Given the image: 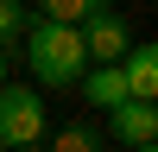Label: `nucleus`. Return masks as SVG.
Instances as JSON below:
<instances>
[{
    "mask_svg": "<svg viewBox=\"0 0 158 152\" xmlns=\"http://www.w3.org/2000/svg\"><path fill=\"white\" fill-rule=\"evenodd\" d=\"M76 32H82V57H89V63H120L127 44H133V32H127V19H120L114 6L95 13L89 25H76Z\"/></svg>",
    "mask_w": 158,
    "mask_h": 152,
    "instance_id": "obj_3",
    "label": "nucleus"
},
{
    "mask_svg": "<svg viewBox=\"0 0 158 152\" xmlns=\"http://www.w3.org/2000/svg\"><path fill=\"white\" fill-rule=\"evenodd\" d=\"M133 152H158V146H133Z\"/></svg>",
    "mask_w": 158,
    "mask_h": 152,
    "instance_id": "obj_12",
    "label": "nucleus"
},
{
    "mask_svg": "<svg viewBox=\"0 0 158 152\" xmlns=\"http://www.w3.org/2000/svg\"><path fill=\"white\" fill-rule=\"evenodd\" d=\"M38 6V19H51V25H89L95 13H108L114 0H32Z\"/></svg>",
    "mask_w": 158,
    "mask_h": 152,
    "instance_id": "obj_7",
    "label": "nucleus"
},
{
    "mask_svg": "<svg viewBox=\"0 0 158 152\" xmlns=\"http://www.w3.org/2000/svg\"><path fill=\"white\" fill-rule=\"evenodd\" d=\"M25 70H32L44 89H76V82H82V70H89L82 32H76V25L32 19V32H25Z\"/></svg>",
    "mask_w": 158,
    "mask_h": 152,
    "instance_id": "obj_1",
    "label": "nucleus"
},
{
    "mask_svg": "<svg viewBox=\"0 0 158 152\" xmlns=\"http://www.w3.org/2000/svg\"><path fill=\"white\" fill-rule=\"evenodd\" d=\"M101 139H120L127 152L152 146L158 139V101H120V108H108V133Z\"/></svg>",
    "mask_w": 158,
    "mask_h": 152,
    "instance_id": "obj_4",
    "label": "nucleus"
},
{
    "mask_svg": "<svg viewBox=\"0 0 158 152\" xmlns=\"http://www.w3.org/2000/svg\"><path fill=\"white\" fill-rule=\"evenodd\" d=\"M0 82H6V51H0Z\"/></svg>",
    "mask_w": 158,
    "mask_h": 152,
    "instance_id": "obj_11",
    "label": "nucleus"
},
{
    "mask_svg": "<svg viewBox=\"0 0 158 152\" xmlns=\"http://www.w3.org/2000/svg\"><path fill=\"white\" fill-rule=\"evenodd\" d=\"M38 13L25 6V0H0V51H19V38L32 32Z\"/></svg>",
    "mask_w": 158,
    "mask_h": 152,
    "instance_id": "obj_8",
    "label": "nucleus"
},
{
    "mask_svg": "<svg viewBox=\"0 0 158 152\" xmlns=\"http://www.w3.org/2000/svg\"><path fill=\"white\" fill-rule=\"evenodd\" d=\"M0 152H6V146H0Z\"/></svg>",
    "mask_w": 158,
    "mask_h": 152,
    "instance_id": "obj_13",
    "label": "nucleus"
},
{
    "mask_svg": "<svg viewBox=\"0 0 158 152\" xmlns=\"http://www.w3.org/2000/svg\"><path fill=\"white\" fill-rule=\"evenodd\" d=\"M76 89H82V101H89V108H101V114L127 101V76H120V63H89Z\"/></svg>",
    "mask_w": 158,
    "mask_h": 152,
    "instance_id": "obj_6",
    "label": "nucleus"
},
{
    "mask_svg": "<svg viewBox=\"0 0 158 152\" xmlns=\"http://www.w3.org/2000/svg\"><path fill=\"white\" fill-rule=\"evenodd\" d=\"M0 146H44V101H38V89L0 82Z\"/></svg>",
    "mask_w": 158,
    "mask_h": 152,
    "instance_id": "obj_2",
    "label": "nucleus"
},
{
    "mask_svg": "<svg viewBox=\"0 0 158 152\" xmlns=\"http://www.w3.org/2000/svg\"><path fill=\"white\" fill-rule=\"evenodd\" d=\"M44 152H101V127H89V120H70L57 139H51Z\"/></svg>",
    "mask_w": 158,
    "mask_h": 152,
    "instance_id": "obj_9",
    "label": "nucleus"
},
{
    "mask_svg": "<svg viewBox=\"0 0 158 152\" xmlns=\"http://www.w3.org/2000/svg\"><path fill=\"white\" fill-rule=\"evenodd\" d=\"M6 152H44V146H6Z\"/></svg>",
    "mask_w": 158,
    "mask_h": 152,
    "instance_id": "obj_10",
    "label": "nucleus"
},
{
    "mask_svg": "<svg viewBox=\"0 0 158 152\" xmlns=\"http://www.w3.org/2000/svg\"><path fill=\"white\" fill-rule=\"evenodd\" d=\"M120 76H127V101H158V51L152 44H127L120 57Z\"/></svg>",
    "mask_w": 158,
    "mask_h": 152,
    "instance_id": "obj_5",
    "label": "nucleus"
}]
</instances>
